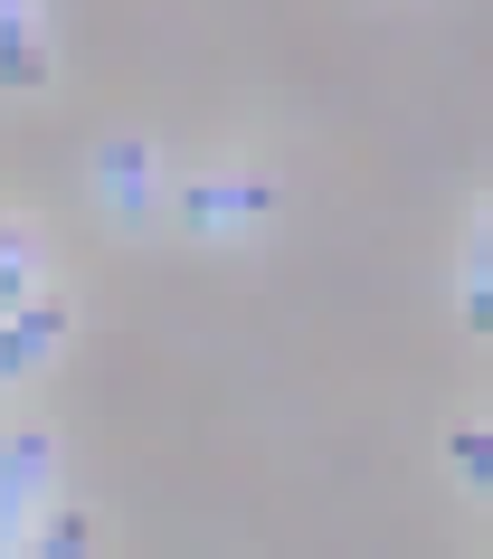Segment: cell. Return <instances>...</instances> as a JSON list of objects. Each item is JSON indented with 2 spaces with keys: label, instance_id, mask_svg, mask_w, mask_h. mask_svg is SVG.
<instances>
[{
  "label": "cell",
  "instance_id": "obj_1",
  "mask_svg": "<svg viewBox=\"0 0 493 559\" xmlns=\"http://www.w3.org/2000/svg\"><path fill=\"white\" fill-rule=\"evenodd\" d=\"M285 209V180L247 171V180H180V228H266Z\"/></svg>",
  "mask_w": 493,
  "mask_h": 559
},
{
  "label": "cell",
  "instance_id": "obj_2",
  "mask_svg": "<svg viewBox=\"0 0 493 559\" xmlns=\"http://www.w3.org/2000/svg\"><path fill=\"white\" fill-rule=\"evenodd\" d=\"M95 200L115 209V218H143L152 209V143L143 133H115V143L95 152Z\"/></svg>",
  "mask_w": 493,
  "mask_h": 559
},
{
  "label": "cell",
  "instance_id": "obj_3",
  "mask_svg": "<svg viewBox=\"0 0 493 559\" xmlns=\"http://www.w3.org/2000/svg\"><path fill=\"white\" fill-rule=\"evenodd\" d=\"M0 86L38 95L48 86V48H38V0H0Z\"/></svg>",
  "mask_w": 493,
  "mask_h": 559
},
{
  "label": "cell",
  "instance_id": "obj_4",
  "mask_svg": "<svg viewBox=\"0 0 493 559\" xmlns=\"http://www.w3.org/2000/svg\"><path fill=\"white\" fill-rule=\"evenodd\" d=\"M48 465H58V437H48V427H10V437H0V493L10 502H38Z\"/></svg>",
  "mask_w": 493,
  "mask_h": 559
},
{
  "label": "cell",
  "instance_id": "obj_5",
  "mask_svg": "<svg viewBox=\"0 0 493 559\" xmlns=\"http://www.w3.org/2000/svg\"><path fill=\"white\" fill-rule=\"evenodd\" d=\"M30 295H38V237L10 218V237H0V313H20Z\"/></svg>",
  "mask_w": 493,
  "mask_h": 559
},
{
  "label": "cell",
  "instance_id": "obj_6",
  "mask_svg": "<svg viewBox=\"0 0 493 559\" xmlns=\"http://www.w3.org/2000/svg\"><path fill=\"white\" fill-rule=\"evenodd\" d=\"M465 323L493 332V209H484V228H474V247H465Z\"/></svg>",
  "mask_w": 493,
  "mask_h": 559
},
{
  "label": "cell",
  "instance_id": "obj_7",
  "mask_svg": "<svg viewBox=\"0 0 493 559\" xmlns=\"http://www.w3.org/2000/svg\"><path fill=\"white\" fill-rule=\"evenodd\" d=\"M456 465H465L474 493H493V437H484V427H456Z\"/></svg>",
  "mask_w": 493,
  "mask_h": 559
},
{
  "label": "cell",
  "instance_id": "obj_8",
  "mask_svg": "<svg viewBox=\"0 0 493 559\" xmlns=\"http://www.w3.org/2000/svg\"><path fill=\"white\" fill-rule=\"evenodd\" d=\"M38 550H48V559H77V550H86V512H58V522L38 531Z\"/></svg>",
  "mask_w": 493,
  "mask_h": 559
},
{
  "label": "cell",
  "instance_id": "obj_9",
  "mask_svg": "<svg viewBox=\"0 0 493 559\" xmlns=\"http://www.w3.org/2000/svg\"><path fill=\"white\" fill-rule=\"evenodd\" d=\"M20 522H30V502H10V493H0V550H20Z\"/></svg>",
  "mask_w": 493,
  "mask_h": 559
},
{
  "label": "cell",
  "instance_id": "obj_10",
  "mask_svg": "<svg viewBox=\"0 0 493 559\" xmlns=\"http://www.w3.org/2000/svg\"><path fill=\"white\" fill-rule=\"evenodd\" d=\"M0 237H10V209H0Z\"/></svg>",
  "mask_w": 493,
  "mask_h": 559
}]
</instances>
